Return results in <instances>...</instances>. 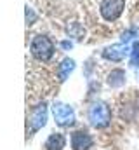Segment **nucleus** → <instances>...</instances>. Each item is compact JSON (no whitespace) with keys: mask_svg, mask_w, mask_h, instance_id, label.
Returning a JSON list of instances; mask_svg holds the SVG:
<instances>
[{"mask_svg":"<svg viewBox=\"0 0 139 150\" xmlns=\"http://www.w3.org/2000/svg\"><path fill=\"white\" fill-rule=\"evenodd\" d=\"M75 70V61L73 59H70V58H66V59H63L59 65H58V68H56V75H58V80L59 82H65L66 79L70 77V74Z\"/></svg>","mask_w":139,"mask_h":150,"instance_id":"1a4fd4ad","label":"nucleus"},{"mask_svg":"<svg viewBox=\"0 0 139 150\" xmlns=\"http://www.w3.org/2000/svg\"><path fill=\"white\" fill-rule=\"evenodd\" d=\"M61 47L68 51V49H71V42H68V40H65V42H61Z\"/></svg>","mask_w":139,"mask_h":150,"instance_id":"f8f14e48","label":"nucleus"},{"mask_svg":"<svg viewBox=\"0 0 139 150\" xmlns=\"http://www.w3.org/2000/svg\"><path fill=\"white\" fill-rule=\"evenodd\" d=\"M96 7L104 23H117L127 9V0H98Z\"/></svg>","mask_w":139,"mask_h":150,"instance_id":"7ed1b4c3","label":"nucleus"},{"mask_svg":"<svg viewBox=\"0 0 139 150\" xmlns=\"http://www.w3.org/2000/svg\"><path fill=\"white\" fill-rule=\"evenodd\" d=\"M52 115H54V122L56 126L63 127V129H68V127H73L77 124V115H75V110L63 103V101H54L52 105Z\"/></svg>","mask_w":139,"mask_h":150,"instance_id":"39448f33","label":"nucleus"},{"mask_svg":"<svg viewBox=\"0 0 139 150\" xmlns=\"http://www.w3.org/2000/svg\"><path fill=\"white\" fill-rule=\"evenodd\" d=\"M87 119H89V124L94 129L101 131V129L110 127V124L113 120V112H111V108H110V105L106 101L96 100L87 108Z\"/></svg>","mask_w":139,"mask_h":150,"instance_id":"f257e3e1","label":"nucleus"},{"mask_svg":"<svg viewBox=\"0 0 139 150\" xmlns=\"http://www.w3.org/2000/svg\"><path fill=\"white\" fill-rule=\"evenodd\" d=\"M131 67H139V42L132 45L131 51Z\"/></svg>","mask_w":139,"mask_h":150,"instance_id":"9b49d317","label":"nucleus"},{"mask_svg":"<svg viewBox=\"0 0 139 150\" xmlns=\"http://www.w3.org/2000/svg\"><path fill=\"white\" fill-rule=\"evenodd\" d=\"M70 145L71 150H91L94 147V138L87 129H75L70 134Z\"/></svg>","mask_w":139,"mask_h":150,"instance_id":"423d86ee","label":"nucleus"},{"mask_svg":"<svg viewBox=\"0 0 139 150\" xmlns=\"http://www.w3.org/2000/svg\"><path fill=\"white\" fill-rule=\"evenodd\" d=\"M45 150H63L66 147V136L63 133H51L44 143Z\"/></svg>","mask_w":139,"mask_h":150,"instance_id":"0eeeda50","label":"nucleus"},{"mask_svg":"<svg viewBox=\"0 0 139 150\" xmlns=\"http://www.w3.org/2000/svg\"><path fill=\"white\" fill-rule=\"evenodd\" d=\"M47 117H49L47 101H40L30 108V113L26 115V142L32 140L42 127H45Z\"/></svg>","mask_w":139,"mask_h":150,"instance_id":"f03ea898","label":"nucleus"},{"mask_svg":"<svg viewBox=\"0 0 139 150\" xmlns=\"http://www.w3.org/2000/svg\"><path fill=\"white\" fill-rule=\"evenodd\" d=\"M125 56H127V49L122 51L120 45H113V47H108V49L103 51V58L108 59V61H111V63H120Z\"/></svg>","mask_w":139,"mask_h":150,"instance_id":"6e6552de","label":"nucleus"},{"mask_svg":"<svg viewBox=\"0 0 139 150\" xmlns=\"http://www.w3.org/2000/svg\"><path fill=\"white\" fill-rule=\"evenodd\" d=\"M125 79H127L125 70H122V68H113V70L108 74L106 82H108L110 87H122V86L125 84Z\"/></svg>","mask_w":139,"mask_h":150,"instance_id":"9d476101","label":"nucleus"},{"mask_svg":"<svg viewBox=\"0 0 139 150\" xmlns=\"http://www.w3.org/2000/svg\"><path fill=\"white\" fill-rule=\"evenodd\" d=\"M30 52L37 61L47 63L52 59V56L56 52V45L47 35H35L30 44Z\"/></svg>","mask_w":139,"mask_h":150,"instance_id":"20e7f679","label":"nucleus"}]
</instances>
